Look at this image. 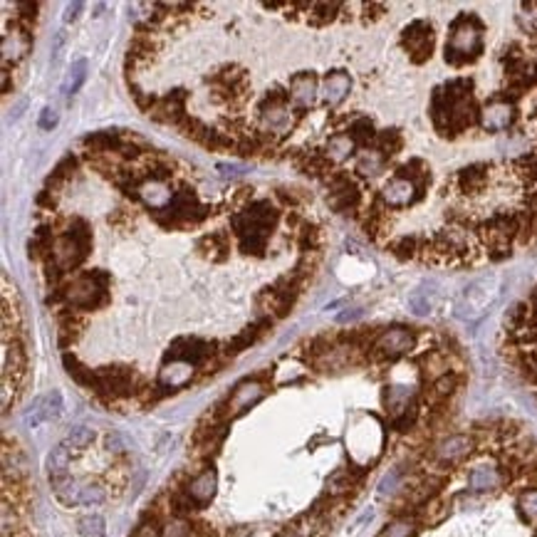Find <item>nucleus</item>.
<instances>
[{
	"label": "nucleus",
	"mask_w": 537,
	"mask_h": 537,
	"mask_svg": "<svg viewBox=\"0 0 537 537\" xmlns=\"http://www.w3.org/2000/svg\"><path fill=\"white\" fill-rule=\"evenodd\" d=\"M478 114L481 109L476 106L473 82L468 77H458L433 90L431 119L441 137H456L471 129L478 122Z\"/></svg>",
	"instance_id": "obj_1"
},
{
	"label": "nucleus",
	"mask_w": 537,
	"mask_h": 537,
	"mask_svg": "<svg viewBox=\"0 0 537 537\" xmlns=\"http://www.w3.org/2000/svg\"><path fill=\"white\" fill-rule=\"evenodd\" d=\"M230 223H233V230L240 240V250L263 255L265 243H268L270 233L278 223V211L270 206V201H258L235 213Z\"/></svg>",
	"instance_id": "obj_2"
},
{
	"label": "nucleus",
	"mask_w": 537,
	"mask_h": 537,
	"mask_svg": "<svg viewBox=\"0 0 537 537\" xmlns=\"http://www.w3.org/2000/svg\"><path fill=\"white\" fill-rule=\"evenodd\" d=\"M483 52V23L473 13H461L451 23L446 42V62L453 67L471 65Z\"/></svg>",
	"instance_id": "obj_3"
},
{
	"label": "nucleus",
	"mask_w": 537,
	"mask_h": 537,
	"mask_svg": "<svg viewBox=\"0 0 537 537\" xmlns=\"http://www.w3.org/2000/svg\"><path fill=\"white\" fill-rule=\"evenodd\" d=\"M502 292V278L498 273H488L476 278L471 285L463 288V292L458 295L456 304H453V314L463 322H478L481 317H486V312L498 302Z\"/></svg>",
	"instance_id": "obj_4"
},
{
	"label": "nucleus",
	"mask_w": 537,
	"mask_h": 537,
	"mask_svg": "<svg viewBox=\"0 0 537 537\" xmlns=\"http://www.w3.org/2000/svg\"><path fill=\"white\" fill-rule=\"evenodd\" d=\"M106 273H82L60 295L75 309H97L106 302Z\"/></svg>",
	"instance_id": "obj_5"
},
{
	"label": "nucleus",
	"mask_w": 537,
	"mask_h": 537,
	"mask_svg": "<svg viewBox=\"0 0 537 537\" xmlns=\"http://www.w3.org/2000/svg\"><path fill=\"white\" fill-rule=\"evenodd\" d=\"M87 253H90V230H87V226L80 221V223H77V230H67V233H62L60 238L52 240L50 258H52L55 270L65 273V270L77 268V265L87 258Z\"/></svg>",
	"instance_id": "obj_6"
},
{
	"label": "nucleus",
	"mask_w": 537,
	"mask_h": 537,
	"mask_svg": "<svg viewBox=\"0 0 537 537\" xmlns=\"http://www.w3.org/2000/svg\"><path fill=\"white\" fill-rule=\"evenodd\" d=\"M416 347V335L406 327H389L384 330L381 335L374 337L371 342V354L376 359H386V362H394V359H401L404 354H409L411 350Z\"/></svg>",
	"instance_id": "obj_7"
},
{
	"label": "nucleus",
	"mask_w": 537,
	"mask_h": 537,
	"mask_svg": "<svg viewBox=\"0 0 537 537\" xmlns=\"http://www.w3.org/2000/svg\"><path fill=\"white\" fill-rule=\"evenodd\" d=\"M433 42H436V35H433V27L428 20H414L404 27L401 32V47L409 52V57L416 62V65H424L433 52Z\"/></svg>",
	"instance_id": "obj_8"
},
{
	"label": "nucleus",
	"mask_w": 537,
	"mask_h": 537,
	"mask_svg": "<svg viewBox=\"0 0 537 537\" xmlns=\"http://www.w3.org/2000/svg\"><path fill=\"white\" fill-rule=\"evenodd\" d=\"M473 451H476V438L471 433H451V436H443L431 448V458L436 466L451 468L466 461Z\"/></svg>",
	"instance_id": "obj_9"
},
{
	"label": "nucleus",
	"mask_w": 537,
	"mask_h": 537,
	"mask_svg": "<svg viewBox=\"0 0 537 537\" xmlns=\"http://www.w3.org/2000/svg\"><path fill=\"white\" fill-rule=\"evenodd\" d=\"M290 94L285 92H273V94L265 97V101L260 104V124H263L265 132L273 134H285L292 127V114H290V104H288Z\"/></svg>",
	"instance_id": "obj_10"
},
{
	"label": "nucleus",
	"mask_w": 537,
	"mask_h": 537,
	"mask_svg": "<svg viewBox=\"0 0 537 537\" xmlns=\"http://www.w3.org/2000/svg\"><path fill=\"white\" fill-rule=\"evenodd\" d=\"M134 371L129 366H104L97 369V384L94 391L109 399H122V396L134 394Z\"/></svg>",
	"instance_id": "obj_11"
},
{
	"label": "nucleus",
	"mask_w": 537,
	"mask_h": 537,
	"mask_svg": "<svg viewBox=\"0 0 537 537\" xmlns=\"http://www.w3.org/2000/svg\"><path fill=\"white\" fill-rule=\"evenodd\" d=\"M265 384L260 379H245L240 381L238 386L233 389V394L228 396V401H226L223 406H221V416L223 419H235V416L245 414L248 409H253L255 404H258L260 399L265 396Z\"/></svg>",
	"instance_id": "obj_12"
},
{
	"label": "nucleus",
	"mask_w": 537,
	"mask_h": 537,
	"mask_svg": "<svg viewBox=\"0 0 537 537\" xmlns=\"http://www.w3.org/2000/svg\"><path fill=\"white\" fill-rule=\"evenodd\" d=\"M478 124L486 132H505L515 124V104L507 99H502L500 94L495 99H490L478 114Z\"/></svg>",
	"instance_id": "obj_13"
},
{
	"label": "nucleus",
	"mask_w": 537,
	"mask_h": 537,
	"mask_svg": "<svg viewBox=\"0 0 537 537\" xmlns=\"http://www.w3.org/2000/svg\"><path fill=\"white\" fill-rule=\"evenodd\" d=\"M134 196H137L144 206L152 208V211H163V208L171 206V201L176 198V193H173L171 183H168L166 178L147 176V178H142V183L137 186Z\"/></svg>",
	"instance_id": "obj_14"
},
{
	"label": "nucleus",
	"mask_w": 537,
	"mask_h": 537,
	"mask_svg": "<svg viewBox=\"0 0 537 537\" xmlns=\"http://www.w3.org/2000/svg\"><path fill=\"white\" fill-rule=\"evenodd\" d=\"M421 193H424V188H419L414 181H409L404 176H394L379 191V201L384 208H406L419 201Z\"/></svg>",
	"instance_id": "obj_15"
},
{
	"label": "nucleus",
	"mask_w": 537,
	"mask_h": 537,
	"mask_svg": "<svg viewBox=\"0 0 537 537\" xmlns=\"http://www.w3.org/2000/svg\"><path fill=\"white\" fill-rule=\"evenodd\" d=\"M490 176H493V166L490 163H473V166H466L451 178V183L456 186V193L461 196H478L488 188L490 183Z\"/></svg>",
	"instance_id": "obj_16"
},
{
	"label": "nucleus",
	"mask_w": 537,
	"mask_h": 537,
	"mask_svg": "<svg viewBox=\"0 0 537 537\" xmlns=\"http://www.w3.org/2000/svg\"><path fill=\"white\" fill-rule=\"evenodd\" d=\"M211 357H213V345L198 340V337H181V340H176L171 345L166 359L186 362V364H191V366H201V364H206Z\"/></svg>",
	"instance_id": "obj_17"
},
{
	"label": "nucleus",
	"mask_w": 537,
	"mask_h": 537,
	"mask_svg": "<svg viewBox=\"0 0 537 537\" xmlns=\"http://www.w3.org/2000/svg\"><path fill=\"white\" fill-rule=\"evenodd\" d=\"M288 94H290V101H292V106L297 109V112L309 109V106L314 104V99H317V94H319L317 77H314L312 72H300V75H295L292 80H290Z\"/></svg>",
	"instance_id": "obj_18"
},
{
	"label": "nucleus",
	"mask_w": 537,
	"mask_h": 537,
	"mask_svg": "<svg viewBox=\"0 0 537 537\" xmlns=\"http://www.w3.org/2000/svg\"><path fill=\"white\" fill-rule=\"evenodd\" d=\"M505 476L502 468L493 466V463H478L468 471V490L471 493H493L502 486Z\"/></svg>",
	"instance_id": "obj_19"
},
{
	"label": "nucleus",
	"mask_w": 537,
	"mask_h": 537,
	"mask_svg": "<svg viewBox=\"0 0 537 537\" xmlns=\"http://www.w3.org/2000/svg\"><path fill=\"white\" fill-rule=\"evenodd\" d=\"M30 32L23 30V27H13V30L6 32L3 37V67H11V65H18L23 57L30 52Z\"/></svg>",
	"instance_id": "obj_20"
},
{
	"label": "nucleus",
	"mask_w": 537,
	"mask_h": 537,
	"mask_svg": "<svg viewBox=\"0 0 537 537\" xmlns=\"http://www.w3.org/2000/svg\"><path fill=\"white\" fill-rule=\"evenodd\" d=\"M350 90H352V77L347 75V72H342V70L330 72V75L325 77V82H322V87H319L322 104L325 106L342 104V101L347 99V94H350Z\"/></svg>",
	"instance_id": "obj_21"
},
{
	"label": "nucleus",
	"mask_w": 537,
	"mask_h": 537,
	"mask_svg": "<svg viewBox=\"0 0 537 537\" xmlns=\"http://www.w3.org/2000/svg\"><path fill=\"white\" fill-rule=\"evenodd\" d=\"M183 99H186V94H183V90H176L171 92V94L161 97V99L156 101V104L152 106V117L159 119V122H168V124H181L183 119H186V114H183Z\"/></svg>",
	"instance_id": "obj_22"
},
{
	"label": "nucleus",
	"mask_w": 537,
	"mask_h": 537,
	"mask_svg": "<svg viewBox=\"0 0 537 537\" xmlns=\"http://www.w3.org/2000/svg\"><path fill=\"white\" fill-rule=\"evenodd\" d=\"M62 409H65V404H62V394L60 391H50L47 396L37 399L35 406L27 411L25 424L27 426H40L42 421H55V419H60L62 416Z\"/></svg>",
	"instance_id": "obj_23"
},
{
	"label": "nucleus",
	"mask_w": 537,
	"mask_h": 537,
	"mask_svg": "<svg viewBox=\"0 0 537 537\" xmlns=\"http://www.w3.org/2000/svg\"><path fill=\"white\" fill-rule=\"evenodd\" d=\"M216 490H218V476H216V471H211V468L201 471L198 476H193L186 486V493L191 495V500L196 502L198 507L208 505V502L216 498Z\"/></svg>",
	"instance_id": "obj_24"
},
{
	"label": "nucleus",
	"mask_w": 537,
	"mask_h": 537,
	"mask_svg": "<svg viewBox=\"0 0 537 537\" xmlns=\"http://www.w3.org/2000/svg\"><path fill=\"white\" fill-rule=\"evenodd\" d=\"M419 366H421V376L431 384V381L451 374V354L443 352V350H431V352H426V354L421 357Z\"/></svg>",
	"instance_id": "obj_25"
},
{
	"label": "nucleus",
	"mask_w": 537,
	"mask_h": 537,
	"mask_svg": "<svg viewBox=\"0 0 537 537\" xmlns=\"http://www.w3.org/2000/svg\"><path fill=\"white\" fill-rule=\"evenodd\" d=\"M386 166V156L379 152L376 147H369V149H362L354 159V171L364 178H374L384 171Z\"/></svg>",
	"instance_id": "obj_26"
},
{
	"label": "nucleus",
	"mask_w": 537,
	"mask_h": 537,
	"mask_svg": "<svg viewBox=\"0 0 537 537\" xmlns=\"http://www.w3.org/2000/svg\"><path fill=\"white\" fill-rule=\"evenodd\" d=\"M50 483H52V493H55V498L62 502V505H65V507L80 505V500H82V486H85V483L77 481V478H72V476L55 478V481H50Z\"/></svg>",
	"instance_id": "obj_27"
},
{
	"label": "nucleus",
	"mask_w": 537,
	"mask_h": 537,
	"mask_svg": "<svg viewBox=\"0 0 537 537\" xmlns=\"http://www.w3.org/2000/svg\"><path fill=\"white\" fill-rule=\"evenodd\" d=\"M448 512H451V502L446 500V498L436 495L431 498V500L426 502V505L419 507V512H416V520H419V525H438V522H443L448 517Z\"/></svg>",
	"instance_id": "obj_28"
},
{
	"label": "nucleus",
	"mask_w": 537,
	"mask_h": 537,
	"mask_svg": "<svg viewBox=\"0 0 537 537\" xmlns=\"http://www.w3.org/2000/svg\"><path fill=\"white\" fill-rule=\"evenodd\" d=\"M354 152H357V142L347 132H342V134L330 137V142H327V147H325V159L330 163H342V161H347Z\"/></svg>",
	"instance_id": "obj_29"
},
{
	"label": "nucleus",
	"mask_w": 537,
	"mask_h": 537,
	"mask_svg": "<svg viewBox=\"0 0 537 537\" xmlns=\"http://www.w3.org/2000/svg\"><path fill=\"white\" fill-rule=\"evenodd\" d=\"M193 369H196V366L186 364V362H171V364H163L161 374H159V384H161L163 389H178V386H183L188 379H191Z\"/></svg>",
	"instance_id": "obj_30"
},
{
	"label": "nucleus",
	"mask_w": 537,
	"mask_h": 537,
	"mask_svg": "<svg viewBox=\"0 0 537 537\" xmlns=\"http://www.w3.org/2000/svg\"><path fill=\"white\" fill-rule=\"evenodd\" d=\"M436 304V285L424 283L409 295V307L414 314H428Z\"/></svg>",
	"instance_id": "obj_31"
},
{
	"label": "nucleus",
	"mask_w": 537,
	"mask_h": 537,
	"mask_svg": "<svg viewBox=\"0 0 537 537\" xmlns=\"http://www.w3.org/2000/svg\"><path fill=\"white\" fill-rule=\"evenodd\" d=\"M70 461H72L70 448H67L65 443H60V446L52 448L50 456H47V461H45V468H47V476H50V481L70 476Z\"/></svg>",
	"instance_id": "obj_32"
},
{
	"label": "nucleus",
	"mask_w": 537,
	"mask_h": 537,
	"mask_svg": "<svg viewBox=\"0 0 537 537\" xmlns=\"http://www.w3.org/2000/svg\"><path fill=\"white\" fill-rule=\"evenodd\" d=\"M458 374H446L441 376V379L431 381L428 384V389H426V399H428V404H441V401H446L448 396H453V391L458 389Z\"/></svg>",
	"instance_id": "obj_33"
},
{
	"label": "nucleus",
	"mask_w": 537,
	"mask_h": 537,
	"mask_svg": "<svg viewBox=\"0 0 537 537\" xmlns=\"http://www.w3.org/2000/svg\"><path fill=\"white\" fill-rule=\"evenodd\" d=\"M347 134H350V137L357 142V147H362V149H369V144L376 142V137H379L374 124H371V119H366V117L354 119V122L350 124V129H347Z\"/></svg>",
	"instance_id": "obj_34"
},
{
	"label": "nucleus",
	"mask_w": 537,
	"mask_h": 537,
	"mask_svg": "<svg viewBox=\"0 0 537 537\" xmlns=\"http://www.w3.org/2000/svg\"><path fill=\"white\" fill-rule=\"evenodd\" d=\"M419 535V520L416 517H394L389 525H384V530L379 532V537H416Z\"/></svg>",
	"instance_id": "obj_35"
},
{
	"label": "nucleus",
	"mask_w": 537,
	"mask_h": 537,
	"mask_svg": "<svg viewBox=\"0 0 537 537\" xmlns=\"http://www.w3.org/2000/svg\"><path fill=\"white\" fill-rule=\"evenodd\" d=\"M85 80H87V60H75L70 70H67L65 80H62V94L72 97L75 92H80Z\"/></svg>",
	"instance_id": "obj_36"
},
{
	"label": "nucleus",
	"mask_w": 537,
	"mask_h": 537,
	"mask_svg": "<svg viewBox=\"0 0 537 537\" xmlns=\"http://www.w3.org/2000/svg\"><path fill=\"white\" fill-rule=\"evenodd\" d=\"M421 248H424V240H421L419 235H401L399 240L391 243V253L401 260L421 258Z\"/></svg>",
	"instance_id": "obj_37"
},
{
	"label": "nucleus",
	"mask_w": 537,
	"mask_h": 537,
	"mask_svg": "<svg viewBox=\"0 0 537 537\" xmlns=\"http://www.w3.org/2000/svg\"><path fill=\"white\" fill-rule=\"evenodd\" d=\"M302 8L307 11V18L317 25L327 20H335L337 18V11H342V3H302Z\"/></svg>",
	"instance_id": "obj_38"
},
{
	"label": "nucleus",
	"mask_w": 537,
	"mask_h": 537,
	"mask_svg": "<svg viewBox=\"0 0 537 537\" xmlns=\"http://www.w3.org/2000/svg\"><path fill=\"white\" fill-rule=\"evenodd\" d=\"M517 512L525 522L537 525V488H527L517 495Z\"/></svg>",
	"instance_id": "obj_39"
},
{
	"label": "nucleus",
	"mask_w": 537,
	"mask_h": 537,
	"mask_svg": "<svg viewBox=\"0 0 537 537\" xmlns=\"http://www.w3.org/2000/svg\"><path fill=\"white\" fill-rule=\"evenodd\" d=\"M92 441H94V431H92V428H87V426H72L62 443H65L70 451H85L87 446H92Z\"/></svg>",
	"instance_id": "obj_40"
},
{
	"label": "nucleus",
	"mask_w": 537,
	"mask_h": 537,
	"mask_svg": "<svg viewBox=\"0 0 537 537\" xmlns=\"http://www.w3.org/2000/svg\"><path fill=\"white\" fill-rule=\"evenodd\" d=\"M396 176L409 178V181H414L419 188H424L431 173H428V166H426V163L421 161V159H411L409 163H404V166L399 168V173H396Z\"/></svg>",
	"instance_id": "obj_41"
},
{
	"label": "nucleus",
	"mask_w": 537,
	"mask_h": 537,
	"mask_svg": "<svg viewBox=\"0 0 537 537\" xmlns=\"http://www.w3.org/2000/svg\"><path fill=\"white\" fill-rule=\"evenodd\" d=\"M517 25L522 32L537 37V0L535 3H522L520 13H517Z\"/></svg>",
	"instance_id": "obj_42"
},
{
	"label": "nucleus",
	"mask_w": 537,
	"mask_h": 537,
	"mask_svg": "<svg viewBox=\"0 0 537 537\" xmlns=\"http://www.w3.org/2000/svg\"><path fill=\"white\" fill-rule=\"evenodd\" d=\"M374 147L379 149V152L384 154L386 159L394 156V154H399V149H401V134L396 132V129H386V132H379Z\"/></svg>",
	"instance_id": "obj_43"
},
{
	"label": "nucleus",
	"mask_w": 537,
	"mask_h": 537,
	"mask_svg": "<svg viewBox=\"0 0 537 537\" xmlns=\"http://www.w3.org/2000/svg\"><path fill=\"white\" fill-rule=\"evenodd\" d=\"M168 507H171V512H173L176 517H188L193 510H196L198 505L191 500V495H188L186 488H183V490L171 493V500H168Z\"/></svg>",
	"instance_id": "obj_44"
},
{
	"label": "nucleus",
	"mask_w": 537,
	"mask_h": 537,
	"mask_svg": "<svg viewBox=\"0 0 537 537\" xmlns=\"http://www.w3.org/2000/svg\"><path fill=\"white\" fill-rule=\"evenodd\" d=\"M77 527H80L82 537H104V532H106L104 517L101 515H85Z\"/></svg>",
	"instance_id": "obj_45"
},
{
	"label": "nucleus",
	"mask_w": 537,
	"mask_h": 537,
	"mask_svg": "<svg viewBox=\"0 0 537 537\" xmlns=\"http://www.w3.org/2000/svg\"><path fill=\"white\" fill-rule=\"evenodd\" d=\"M104 500H106V490L99 483H85V486H82L80 505H101Z\"/></svg>",
	"instance_id": "obj_46"
},
{
	"label": "nucleus",
	"mask_w": 537,
	"mask_h": 537,
	"mask_svg": "<svg viewBox=\"0 0 537 537\" xmlns=\"http://www.w3.org/2000/svg\"><path fill=\"white\" fill-rule=\"evenodd\" d=\"M327 490H330V495H345V493L352 490V476L345 471L335 473V476L330 478V483H327Z\"/></svg>",
	"instance_id": "obj_47"
},
{
	"label": "nucleus",
	"mask_w": 537,
	"mask_h": 537,
	"mask_svg": "<svg viewBox=\"0 0 537 537\" xmlns=\"http://www.w3.org/2000/svg\"><path fill=\"white\" fill-rule=\"evenodd\" d=\"M57 122H60V114H57V109L55 106H45L40 112V119H37V124H40V129H55L57 127Z\"/></svg>",
	"instance_id": "obj_48"
},
{
	"label": "nucleus",
	"mask_w": 537,
	"mask_h": 537,
	"mask_svg": "<svg viewBox=\"0 0 537 537\" xmlns=\"http://www.w3.org/2000/svg\"><path fill=\"white\" fill-rule=\"evenodd\" d=\"M104 448L109 453H124V451H127V446H124V438L119 436V433H106Z\"/></svg>",
	"instance_id": "obj_49"
},
{
	"label": "nucleus",
	"mask_w": 537,
	"mask_h": 537,
	"mask_svg": "<svg viewBox=\"0 0 537 537\" xmlns=\"http://www.w3.org/2000/svg\"><path fill=\"white\" fill-rule=\"evenodd\" d=\"M132 537H161V530H159V527H156V522H142V525H139L137 527V532H134V535Z\"/></svg>",
	"instance_id": "obj_50"
},
{
	"label": "nucleus",
	"mask_w": 537,
	"mask_h": 537,
	"mask_svg": "<svg viewBox=\"0 0 537 537\" xmlns=\"http://www.w3.org/2000/svg\"><path fill=\"white\" fill-rule=\"evenodd\" d=\"M82 8H85V6H82V3H67L65 16H62V23H65V25H72V23H75L77 18H80Z\"/></svg>",
	"instance_id": "obj_51"
},
{
	"label": "nucleus",
	"mask_w": 537,
	"mask_h": 537,
	"mask_svg": "<svg viewBox=\"0 0 537 537\" xmlns=\"http://www.w3.org/2000/svg\"><path fill=\"white\" fill-rule=\"evenodd\" d=\"M218 171H221V176H223V178H235V176H243L245 168L243 166H235V163H221Z\"/></svg>",
	"instance_id": "obj_52"
},
{
	"label": "nucleus",
	"mask_w": 537,
	"mask_h": 537,
	"mask_svg": "<svg viewBox=\"0 0 537 537\" xmlns=\"http://www.w3.org/2000/svg\"><path fill=\"white\" fill-rule=\"evenodd\" d=\"M364 314V309H347V312H340L337 314V322L345 325V322H352V319H359Z\"/></svg>",
	"instance_id": "obj_53"
},
{
	"label": "nucleus",
	"mask_w": 537,
	"mask_h": 537,
	"mask_svg": "<svg viewBox=\"0 0 537 537\" xmlns=\"http://www.w3.org/2000/svg\"><path fill=\"white\" fill-rule=\"evenodd\" d=\"M278 537H300V535H297V532H295V527H288V530H283Z\"/></svg>",
	"instance_id": "obj_54"
},
{
	"label": "nucleus",
	"mask_w": 537,
	"mask_h": 537,
	"mask_svg": "<svg viewBox=\"0 0 537 537\" xmlns=\"http://www.w3.org/2000/svg\"><path fill=\"white\" fill-rule=\"evenodd\" d=\"M535 537H537V532H535Z\"/></svg>",
	"instance_id": "obj_55"
}]
</instances>
